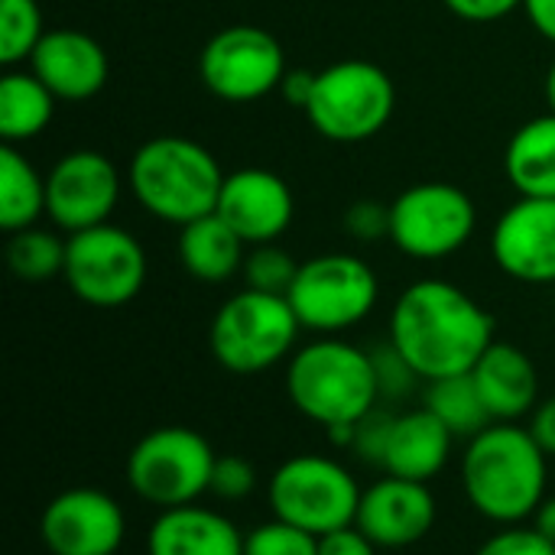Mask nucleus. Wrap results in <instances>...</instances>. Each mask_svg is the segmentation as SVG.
<instances>
[{"label": "nucleus", "instance_id": "obj_1", "mask_svg": "<svg viewBox=\"0 0 555 555\" xmlns=\"http://www.w3.org/2000/svg\"><path fill=\"white\" fill-rule=\"evenodd\" d=\"M387 341L413 364L423 384H429L468 374L498 338L494 315L472 293L429 276L397 296Z\"/></svg>", "mask_w": 555, "mask_h": 555}, {"label": "nucleus", "instance_id": "obj_2", "mask_svg": "<svg viewBox=\"0 0 555 555\" xmlns=\"http://www.w3.org/2000/svg\"><path fill=\"white\" fill-rule=\"evenodd\" d=\"M550 455L520 423H491L462 452V488L478 517L498 527L527 524L546 498Z\"/></svg>", "mask_w": 555, "mask_h": 555}, {"label": "nucleus", "instance_id": "obj_3", "mask_svg": "<svg viewBox=\"0 0 555 555\" xmlns=\"http://www.w3.org/2000/svg\"><path fill=\"white\" fill-rule=\"evenodd\" d=\"M289 403L315 426H358L380 406L371 351L341 335H319L286 361Z\"/></svg>", "mask_w": 555, "mask_h": 555}, {"label": "nucleus", "instance_id": "obj_4", "mask_svg": "<svg viewBox=\"0 0 555 555\" xmlns=\"http://www.w3.org/2000/svg\"><path fill=\"white\" fill-rule=\"evenodd\" d=\"M224 176L215 153L198 140L163 133L130 156V192L137 205L166 224H189L218 208Z\"/></svg>", "mask_w": 555, "mask_h": 555}, {"label": "nucleus", "instance_id": "obj_5", "mask_svg": "<svg viewBox=\"0 0 555 555\" xmlns=\"http://www.w3.org/2000/svg\"><path fill=\"white\" fill-rule=\"evenodd\" d=\"M299 332L302 325L286 296L244 286L218 306L208 325V348L224 371L250 377L293 358Z\"/></svg>", "mask_w": 555, "mask_h": 555}, {"label": "nucleus", "instance_id": "obj_6", "mask_svg": "<svg viewBox=\"0 0 555 555\" xmlns=\"http://www.w3.org/2000/svg\"><path fill=\"white\" fill-rule=\"evenodd\" d=\"M364 488L354 472L319 452L289 455L267 481V504L276 520H286L312 537L335 533L358 520Z\"/></svg>", "mask_w": 555, "mask_h": 555}, {"label": "nucleus", "instance_id": "obj_7", "mask_svg": "<svg viewBox=\"0 0 555 555\" xmlns=\"http://www.w3.org/2000/svg\"><path fill=\"white\" fill-rule=\"evenodd\" d=\"M393 107V78L377 62L341 59L315 75L306 117L312 130L332 143H364L390 124Z\"/></svg>", "mask_w": 555, "mask_h": 555}, {"label": "nucleus", "instance_id": "obj_8", "mask_svg": "<svg viewBox=\"0 0 555 555\" xmlns=\"http://www.w3.org/2000/svg\"><path fill=\"white\" fill-rule=\"evenodd\" d=\"M215 462L218 455L198 429L159 426L130 449L127 485L140 501L159 511L198 504L211 494Z\"/></svg>", "mask_w": 555, "mask_h": 555}, {"label": "nucleus", "instance_id": "obj_9", "mask_svg": "<svg viewBox=\"0 0 555 555\" xmlns=\"http://www.w3.org/2000/svg\"><path fill=\"white\" fill-rule=\"evenodd\" d=\"M286 299L306 332L341 335L377 309L380 283L367 260L335 250L299 263Z\"/></svg>", "mask_w": 555, "mask_h": 555}, {"label": "nucleus", "instance_id": "obj_10", "mask_svg": "<svg viewBox=\"0 0 555 555\" xmlns=\"http://www.w3.org/2000/svg\"><path fill=\"white\" fill-rule=\"evenodd\" d=\"M62 280L85 306L120 309L133 302L146 283V250L130 231L111 221L68 234Z\"/></svg>", "mask_w": 555, "mask_h": 555}, {"label": "nucleus", "instance_id": "obj_11", "mask_svg": "<svg viewBox=\"0 0 555 555\" xmlns=\"http://www.w3.org/2000/svg\"><path fill=\"white\" fill-rule=\"evenodd\" d=\"M478 228L472 195L452 182H416L390 202V241L403 257L446 260Z\"/></svg>", "mask_w": 555, "mask_h": 555}, {"label": "nucleus", "instance_id": "obj_12", "mask_svg": "<svg viewBox=\"0 0 555 555\" xmlns=\"http://www.w3.org/2000/svg\"><path fill=\"white\" fill-rule=\"evenodd\" d=\"M286 72L289 65L280 39L250 23L218 29L198 55L202 85L228 104H250L280 91Z\"/></svg>", "mask_w": 555, "mask_h": 555}, {"label": "nucleus", "instance_id": "obj_13", "mask_svg": "<svg viewBox=\"0 0 555 555\" xmlns=\"http://www.w3.org/2000/svg\"><path fill=\"white\" fill-rule=\"evenodd\" d=\"M120 202V172L98 150H72L46 172V218L55 231L78 234L107 224Z\"/></svg>", "mask_w": 555, "mask_h": 555}, {"label": "nucleus", "instance_id": "obj_14", "mask_svg": "<svg viewBox=\"0 0 555 555\" xmlns=\"http://www.w3.org/2000/svg\"><path fill=\"white\" fill-rule=\"evenodd\" d=\"M39 540L49 555H117L127 540V514L107 491L68 488L46 504Z\"/></svg>", "mask_w": 555, "mask_h": 555}, {"label": "nucleus", "instance_id": "obj_15", "mask_svg": "<svg viewBox=\"0 0 555 555\" xmlns=\"http://www.w3.org/2000/svg\"><path fill=\"white\" fill-rule=\"evenodd\" d=\"M491 257L517 283L555 286V198L517 195L494 224Z\"/></svg>", "mask_w": 555, "mask_h": 555}, {"label": "nucleus", "instance_id": "obj_16", "mask_svg": "<svg viewBox=\"0 0 555 555\" xmlns=\"http://www.w3.org/2000/svg\"><path fill=\"white\" fill-rule=\"evenodd\" d=\"M439 520V504L423 481L384 475L361 494L354 527L380 550H406L423 543Z\"/></svg>", "mask_w": 555, "mask_h": 555}, {"label": "nucleus", "instance_id": "obj_17", "mask_svg": "<svg viewBox=\"0 0 555 555\" xmlns=\"http://www.w3.org/2000/svg\"><path fill=\"white\" fill-rule=\"evenodd\" d=\"M215 211L241 234L247 247H254L273 244L289 231L296 202L283 176L260 166H247L224 176Z\"/></svg>", "mask_w": 555, "mask_h": 555}, {"label": "nucleus", "instance_id": "obj_18", "mask_svg": "<svg viewBox=\"0 0 555 555\" xmlns=\"http://www.w3.org/2000/svg\"><path fill=\"white\" fill-rule=\"evenodd\" d=\"M26 65L59 101H72V104L101 94L111 75L104 46L94 36L72 26L46 29Z\"/></svg>", "mask_w": 555, "mask_h": 555}, {"label": "nucleus", "instance_id": "obj_19", "mask_svg": "<svg viewBox=\"0 0 555 555\" xmlns=\"http://www.w3.org/2000/svg\"><path fill=\"white\" fill-rule=\"evenodd\" d=\"M455 442L459 439L449 433V426L436 413H429L426 406L393 413L380 472L393 475V478L429 485L452 462Z\"/></svg>", "mask_w": 555, "mask_h": 555}, {"label": "nucleus", "instance_id": "obj_20", "mask_svg": "<svg viewBox=\"0 0 555 555\" xmlns=\"http://www.w3.org/2000/svg\"><path fill=\"white\" fill-rule=\"evenodd\" d=\"M472 377L494 423H520L540 403V371L511 341H494L472 367Z\"/></svg>", "mask_w": 555, "mask_h": 555}, {"label": "nucleus", "instance_id": "obj_21", "mask_svg": "<svg viewBox=\"0 0 555 555\" xmlns=\"http://www.w3.org/2000/svg\"><path fill=\"white\" fill-rule=\"evenodd\" d=\"M146 555H244V533L221 511L185 504L156 514L146 530Z\"/></svg>", "mask_w": 555, "mask_h": 555}, {"label": "nucleus", "instance_id": "obj_22", "mask_svg": "<svg viewBox=\"0 0 555 555\" xmlns=\"http://www.w3.org/2000/svg\"><path fill=\"white\" fill-rule=\"evenodd\" d=\"M176 250L185 273L198 283H228L244 270L247 257V244L218 211L182 224Z\"/></svg>", "mask_w": 555, "mask_h": 555}, {"label": "nucleus", "instance_id": "obj_23", "mask_svg": "<svg viewBox=\"0 0 555 555\" xmlns=\"http://www.w3.org/2000/svg\"><path fill=\"white\" fill-rule=\"evenodd\" d=\"M504 176L524 198H555V111L517 127L504 150Z\"/></svg>", "mask_w": 555, "mask_h": 555}, {"label": "nucleus", "instance_id": "obj_24", "mask_svg": "<svg viewBox=\"0 0 555 555\" xmlns=\"http://www.w3.org/2000/svg\"><path fill=\"white\" fill-rule=\"evenodd\" d=\"M55 101L33 72L7 68L0 78V140L10 146L36 140L55 117Z\"/></svg>", "mask_w": 555, "mask_h": 555}, {"label": "nucleus", "instance_id": "obj_25", "mask_svg": "<svg viewBox=\"0 0 555 555\" xmlns=\"http://www.w3.org/2000/svg\"><path fill=\"white\" fill-rule=\"evenodd\" d=\"M46 215V176L20 153L0 143V228L7 234L33 228Z\"/></svg>", "mask_w": 555, "mask_h": 555}, {"label": "nucleus", "instance_id": "obj_26", "mask_svg": "<svg viewBox=\"0 0 555 555\" xmlns=\"http://www.w3.org/2000/svg\"><path fill=\"white\" fill-rule=\"evenodd\" d=\"M423 406L429 413H436L449 433L455 439H475L481 429H488L494 420L475 387V377L472 371L468 374H455V377H442V380H429L426 384V397H423Z\"/></svg>", "mask_w": 555, "mask_h": 555}, {"label": "nucleus", "instance_id": "obj_27", "mask_svg": "<svg viewBox=\"0 0 555 555\" xmlns=\"http://www.w3.org/2000/svg\"><path fill=\"white\" fill-rule=\"evenodd\" d=\"M7 267L23 283H46L65 270V241L46 228H23L7 237Z\"/></svg>", "mask_w": 555, "mask_h": 555}, {"label": "nucleus", "instance_id": "obj_28", "mask_svg": "<svg viewBox=\"0 0 555 555\" xmlns=\"http://www.w3.org/2000/svg\"><path fill=\"white\" fill-rule=\"evenodd\" d=\"M46 36L39 0H0V65L16 68L29 62Z\"/></svg>", "mask_w": 555, "mask_h": 555}, {"label": "nucleus", "instance_id": "obj_29", "mask_svg": "<svg viewBox=\"0 0 555 555\" xmlns=\"http://www.w3.org/2000/svg\"><path fill=\"white\" fill-rule=\"evenodd\" d=\"M296 273H299L296 257L289 250H283L276 241L247 247L244 270H241L247 289H260V293H273V296H286Z\"/></svg>", "mask_w": 555, "mask_h": 555}, {"label": "nucleus", "instance_id": "obj_30", "mask_svg": "<svg viewBox=\"0 0 555 555\" xmlns=\"http://www.w3.org/2000/svg\"><path fill=\"white\" fill-rule=\"evenodd\" d=\"M244 555H319V537L273 517L244 533Z\"/></svg>", "mask_w": 555, "mask_h": 555}, {"label": "nucleus", "instance_id": "obj_31", "mask_svg": "<svg viewBox=\"0 0 555 555\" xmlns=\"http://www.w3.org/2000/svg\"><path fill=\"white\" fill-rule=\"evenodd\" d=\"M371 361H374V374H377V390H380V400L384 403H403L410 400V393L416 390V384L423 380L413 364L390 345H377L371 348Z\"/></svg>", "mask_w": 555, "mask_h": 555}, {"label": "nucleus", "instance_id": "obj_32", "mask_svg": "<svg viewBox=\"0 0 555 555\" xmlns=\"http://www.w3.org/2000/svg\"><path fill=\"white\" fill-rule=\"evenodd\" d=\"M257 491V468L244 455H218L211 472V494L218 501L237 504Z\"/></svg>", "mask_w": 555, "mask_h": 555}, {"label": "nucleus", "instance_id": "obj_33", "mask_svg": "<svg viewBox=\"0 0 555 555\" xmlns=\"http://www.w3.org/2000/svg\"><path fill=\"white\" fill-rule=\"evenodd\" d=\"M345 231L361 241V244H377V241H390V202L380 198H358L348 205L345 218H341Z\"/></svg>", "mask_w": 555, "mask_h": 555}, {"label": "nucleus", "instance_id": "obj_34", "mask_svg": "<svg viewBox=\"0 0 555 555\" xmlns=\"http://www.w3.org/2000/svg\"><path fill=\"white\" fill-rule=\"evenodd\" d=\"M475 555H555V543L546 540L537 527H501L491 533Z\"/></svg>", "mask_w": 555, "mask_h": 555}, {"label": "nucleus", "instance_id": "obj_35", "mask_svg": "<svg viewBox=\"0 0 555 555\" xmlns=\"http://www.w3.org/2000/svg\"><path fill=\"white\" fill-rule=\"evenodd\" d=\"M390 423H393V413L387 410H374L367 413L358 429H354V442H351V455L371 468H380L384 465V449H387V433H390Z\"/></svg>", "mask_w": 555, "mask_h": 555}, {"label": "nucleus", "instance_id": "obj_36", "mask_svg": "<svg viewBox=\"0 0 555 555\" xmlns=\"http://www.w3.org/2000/svg\"><path fill=\"white\" fill-rule=\"evenodd\" d=\"M377 550L380 546L367 533H361L354 524L319 537V555H377Z\"/></svg>", "mask_w": 555, "mask_h": 555}, {"label": "nucleus", "instance_id": "obj_37", "mask_svg": "<svg viewBox=\"0 0 555 555\" xmlns=\"http://www.w3.org/2000/svg\"><path fill=\"white\" fill-rule=\"evenodd\" d=\"M442 3L468 23H494L514 13L517 7H524V0H442Z\"/></svg>", "mask_w": 555, "mask_h": 555}, {"label": "nucleus", "instance_id": "obj_38", "mask_svg": "<svg viewBox=\"0 0 555 555\" xmlns=\"http://www.w3.org/2000/svg\"><path fill=\"white\" fill-rule=\"evenodd\" d=\"M315 75L319 72H309V68H289L280 81V94L286 98V104L306 111L312 101V91H315Z\"/></svg>", "mask_w": 555, "mask_h": 555}, {"label": "nucleus", "instance_id": "obj_39", "mask_svg": "<svg viewBox=\"0 0 555 555\" xmlns=\"http://www.w3.org/2000/svg\"><path fill=\"white\" fill-rule=\"evenodd\" d=\"M527 429L533 433V439L540 442V449L550 459H555V393L537 403V410L530 413V426Z\"/></svg>", "mask_w": 555, "mask_h": 555}, {"label": "nucleus", "instance_id": "obj_40", "mask_svg": "<svg viewBox=\"0 0 555 555\" xmlns=\"http://www.w3.org/2000/svg\"><path fill=\"white\" fill-rule=\"evenodd\" d=\"M524 13L543 39L555 42V0H524Z\"/></svg>", "mask_w": 555, "mask_h": 555}, {"label": "nucleus", "instance_id": "obj_41", "mask_svg": "<svg viewBox=\"0 0 555 555\" xmlns=\"http://www.w3.org/2000/svg\"><path fill=\"white\" fill-rule=\"evenodd\" d=\"M530 527H537L546 540L555 543V494H546L543 504L537 507V514L530 517Z\"/></svg>", "mask_w": 555, "mask_h": 555}, {"label": "nucleus", "instance_id": "obj_42", "mask_svg": "<svg viewBox=\"0 0 555 555\" xmlns=\"http://www.w3.org/2000/svg\"><path fill=\"white\" fill-rule=\"evenodd\" d=\"M543 91H546V104H550V111H555V59H553V65H550V72H546Z\"/></svg>", "mask_w": 555, "mask_h": 555}]
</instances>
